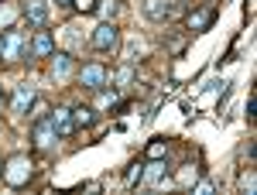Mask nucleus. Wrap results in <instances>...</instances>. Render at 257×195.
Returning a JSON list of instances; mask_svg holds the SVG:
<instances>
[{"label": "nucleus", "instance_id": "f257e3e1", "mask_svg": "<svg viewBox=\"0 0 257 195\" xmlns=\"http://www.w3.org/2000/svg\"><path fill=\"white\" fill-rule=\"evenodd\" d=\"M24 48H28V35L21 28H7L0 35V59L4 62H21L24 59Z\"/></svg>", "mask_w": 257, "mask_h": 195}, {"label": "nucleus", "instance_id": "f03ea898", "mask_svg": "<svg viewBox=\"0 0 257 195\" xmlns=\"http://www.w3.org/2000/svg\"><path fill=\"white\" fill-rule=\"evenodd\" d=\"M0 175H4V181H7L11 188L28 185V178H31V161H28V154H14L4 168H0Z\"/></svg>", "mask_w": 257, "mask_h": 195}, {"label": "nucleus", "instance_id": "7ed1b4c3", "mask_svg": "<svg viewBox=\"0 0 257 195\" xmlns=\"http://www.w3.org/2000/svg\"><path fill=\"white\" fill-rule=\"evenodd\" d=\"M93 48L96 52H117L120 48V28L113 21H103L96 31H93Z\"/></svg>", "mask_w": 257, "mask_h": 195}, {"label": "nucleus", "instance_id": "20e7f679", "mask_svg": "<svg viewBox=\"0 0 257 195\" xmlns=\"http://www.w3.org/2000/svg\"><path fill=\"white\" fill-rule=\"evenodd\" d=\"M76 79H79V86L82 89H103L106 86V69L99 65V62H89V65H82L79 72H76Z\"/></svg>", "mask_w": 257, "mask_h": 195}, {"label": "nucleus", "instance_id": "39448f33", "mask_svg": "<svg viewBox=\"0 0 257 195\" xmlns=\"http://www.w3.org/2000/svg\"><path fill=\"white\" fill-rule=\"evenodd\" d=\"M35 86H31V82H18V86H14V96H11V110H14V113H28V110H31V106H35Z\"/></svg>", "mask_w": 257, "mask_h": 195}, {"label": "nucleus", "instance_id": "423d86ee", "mask_svg": "<svg viewBox=\"0 0 257 195\" xmlns=\"http://www.w3.org/2000/svg\"><path fill=\"white\" fill-rule=\"evenodd\" d=\"M24 21L31 28H45L48 24V0H24Z\"/></svg>", "mask_w": 257, "mask_h": 195}, {"label": "nucleus", "instance_id": "0eeeda50", "mask_svg": "<svg viewBox=\"0 0 257 195\" xmlns=\"http://www.w3.org/2000/svg\"><path fill=\"white\" fill-rule=\"evenodd\" d=\"M48 120H52V127H55L59 137H69L76 130V120H72V110H69V106H55V110L48 113Z\"/></svg>", "mask_w": 257, "mask_h": 195}, {"label": "nucleus", "instance_id": "6e6552de", "mask_svg": "<svg viewBox=\"0 0 257 195\" xmlns=\"http://www.w3.org/2000/svg\"><path fill=\"white\" fill-rule=\"evenodd\" d=\"M55 127H52V120L45 117V120H35V137H31V140H35V147H38V151H48V147H52V144H55Z\"/></svg>", "mask_w": 257, "mask_h": 195}, {"label": "nucleus", "instance_id": "1a4fd4ad", "mask_svg": "<svg viewBox=\"0 0 257 195\" xmlns=\"http://www.w3.org/2000/svg\"><path fill=\"white\" fill-rule=\"evenodd\" d=\"M31 55H35V59H52V55H55V41H52L48 31H38V35L31 38Z\"/></svg>", "mask_w": 257, "mask_h": 195}, {"label": "nucleus", "instance_id": "9d476101", "mask_svg": "<svg viewBox=\"0 0 257 195\" xmlns=\"http://www.w3.org/2000/svg\"><path fill=\"white\" fill-rule=\"evenodd\" d=\"M213 18H216V7H199V11H192L189 14V31H206L209 24H213Z\"/></svg>", "mask_w": 257, "mask_h": 195}, {"label": "nucleus", "instance_id": "9b49d317", "mask_svg": "<svg viewBox=\"0 0 257 195\" xmlns=\"http://www.w3.org/2000/svg\"><path fill=\"white\" fill-rule=\"evenodd\" d=\"M72 76V55L69 52H55V59H52V79H69Z\"/></svg>", "mask_w": 257, "mask_h": 195}, {"label": "nucleus", "instance_id": "f8f14e48", "mask_svg": "<svg viewBox=\"0 0 257 195\" xmlns=\"http://www.w3.org/2000/svg\"><path fill=\"white\" fill-rule=\"evenodd\" d=\"M72 120H76V127H93L96 123V106H89V103L72 106Z\"/></svg>", "mask_w": 257, "mask_h": 195}, {"label": "nucleus", "instance_id": "ddd939ff", "mask_svg": "<svg viewBox=\"0 0 257 195\" xmlns=\"http://www.w3.org/2000/svg\"><path fill=\"white\" fill-rule=\"evenodd\" d=\"M144 18L148 21H168V4L165 0H144Z\"/></svg>", "mask_w": 257, "mask_h": 195}, {"label": "nucleus", "instance_id": "4468645a", "mask_svg": "<svg viewBox=\"0 0 257 195\" xmlns=\"http://www.w3.org/2000/svg\"><path fill=\"white\" fill-rule=\"evenodd\" d=\"M131 82H134V69H131V62H127V65L117 72V86H113V89H127Z\"/></svg>", "mask_w": 257, "mask_h": 195}, {"label": "nucleus", "instance_id": "2eb2a0df", "mask_svg": "<svg viewBox=\"0 0 257 195\" xmlns=\"http://www.w3.org/2000/svg\"><path fill=\"white\" fill-rule=\"evenodd\" d=\"M168 154V144H165V140H151V144H148V157H151V161H158V157H165Z\"/></svg>", "mask_w": 257, "mask_h": 195}, {"label": "nucleus", "instance_id": "dca6fc26", "mask_svg": "<svg viewBox=\"0 0 257 195\" xmlns=\"http://www.w3.org/2000/svg\"><path fill=\"white\" fill-rule=\"evenodd\" d=\"M96 93H99L96 106H103V110L106 106H117V89H96Z\"/></svg>", "mask_w": 257, "mask_h": 195}, {"label": "nucleus", "instance_id": "f3484780", "mask_svg": "<svg viewBox=\"0 0 257 195\" xmlns=\"http://www.w3.org/2000/svg\"><path fill=\"white\" fill-rule=\"evenodd\" d=\"M161 178H168V164L158 157V164H151V171H148V181H161Z\"/></svg>", "mask_w": 257, "mask_h": 195}, {"label": "nucleus", "instance_id": "a211bd4d", "mask_svg": "<svg viewBox=\"0 0 257 195\" xmlns=\"http://www.w3.org/2000/svg\"><path fill=\"white\" fill-rule=\"evenodd\" d=\"M72 7H76L79 14H93V11H96V0H72Z\"/></svg>", "mask_w": 257, "mask_h": 195}, {"label": "nucleus", "instance_id": "6ab92c4d", "mask_svg": "<svg viewBox=\"0 0 257 195\" xmlns=\"http://www.w3.org/2000/svg\"><path fill=\"white\" fill-rule=\"evenodd\" d=\"M141 175H144V164H141V161H138V164H131V171H127V185H134Z\"/></svg>", "mask_w": 257, "mask_h": 195}, {"label": "nucleus", "instance_id": "aec40b11", "mask_svg": "<svg viewBox=\"0 0 257 195\" xmlns=\"http://www.w3.org/2000/svg\"><path fill=\"white\" fill-rule=\"evenodd\" d=\"M31 110H35V113H31V120H45V117H48V106H45V103H38V99H35V106H31Z\"/></svg>", "mask_w": 257, "mask_h": 195}, {"label": "nucleus", "instance_id": "412c9836", "mask_svg": "<svg viewBox=\"0 0 257 195\" xmlns=\"http://www.w3.org/2000/svg\"><path fill=\"white\" fill-rule=\"evenodd\" d=\"M240 188H247V192H254V175L247 171V175H240Z\"/></svg>", "mask_w": 257, "mask_h": 195}, {"label": "nucleus", "instance_id": "4be33fe9", "mask_svg": "<svg viewBox=\"0 0 257 195\" xmlns=\"http://www.w3.org/2000/svg\"><path fill=\"white\" fill-rule=\"evenodd\" d=\"M196 192H199V195H209V192H213V181H199Z\"/></svg>", "mask_w": 257, "mask_h": 195}, {"label": "nucleus", "instance_id": "5701e85b", "mask_svg": "<svg viewBox=\"0 0 257 195\" xmlns=\"http://www.w3.org/2000/svg\"><path fill=\"white\" fill-rule=\"evenodd\" d=\"M254 110H257V96L247 99V120H254Z\"/></svg>", "mask_w": 257, "mask_h": 195}, {"label": "nucleus", "instance_id": "b1692460", "mask_svg": "<svg viewBox=\"0 0 257 195\" xmlns=\"http://www.w3.org/2000/svg\"><path fill=\"white\" fill-rule=\"evenodd\" d=\"M185 48V38H172V52H182Z\"/></svg>", "mask_w": 257, "mask_h": 195}, {"label": "nucleus", "instance_id": "393cba45", "mask_svg": "<svg viewBox=\"0 0 257 195\" xmlns=\"http://www.w3.org/2000/svg\"><path fill=\"white\" fill-rule=\"evenodd\" d=\"M55 7H72V0H55Z\"/></svg>", "mask_w": 257, "mask_h": 195}, {"label": "nucleus", "instance_id": "a878e982", "mask_svg": "<svg viewBox=\"0 0 257 195\" xmlns=\"http://www.w3.org/2000/svg\"><path fill=\"white\" fill-rule=\"evenodd\" d=\"M4 103H7V96H4V89H0V110H4Z\"/></svg>", "mask_w": 257, "mask_h": 195}, {"label": "nucleus", "instance_id": "bb28decb", "mask_svg": "<svg viewBox=\"0 0 257 195\" xmlns=\"http://www.w3.org/2000/svg\"><path fill=\"white\" fill-rule=\"evenodd\" d=\"M0 168H4V164H0Z\"/></svg>", "mask_w": 257, "mask_h": 195}]
</instances>
